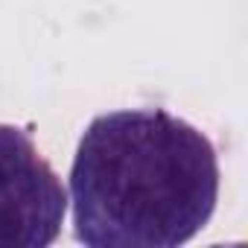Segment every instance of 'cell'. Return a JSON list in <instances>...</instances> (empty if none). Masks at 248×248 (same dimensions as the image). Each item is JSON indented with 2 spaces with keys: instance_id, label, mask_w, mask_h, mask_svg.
<instances>
[{
  "instance_id": "2",
  "label": "cell",
  "mask_w": 248,
  "mask_h": 248,
  "mask_svg": "<svg viewBox=\"0 0 248 248\" xmlns=\"http://www.w3.org/2000/svg\"><path fill=\"white\" fill-rule=\"evenodd\" d=\"M67 190L30 132L0 123V248H47L59 239Z\"/></svg>"
},
{
  "instance_id": "1",
  "label": "cell",
  "mask_w": 248,
  "mask_h": 248,
  "mask_svg": "<svg viewBox=\"0 0 248 248\" xmlns=\"http://www.w3.org/2000/svg\"><path fill=\"white\" fill-rule=\"evenodd\" d=\"M219 158L167 108L99 114L70 167L73 233L88 248H178L213 216Z\"/></svg>"
}]
</instances>
